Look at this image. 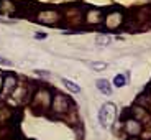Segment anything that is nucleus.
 Instances as JSON below:
<instances>
[{
	"label": "nucleus",
	"mask_w": 151,
	"mask_h": 140,
	"mask_svg": "<svg viewBox=\"0 0 151 140\" xmlns=\"http://www.w3.org/2000/svg\"><path fill=\"white\" fill-rule=\"evenodd\" d=\"M0 65H4V66H10V65H12V61L5 59V58H0Z\"/></svg>",
	"instance_id": "obj_7"
},
{
	"label": "nucleus",
	"mask_w": 151,
	"mask_h": 140,
	"mask_svg": "<svg viewBox=\"0 0 151 140\" xmlns=\"http://www.w3.org/2000/svg\"><path fill=\"white\" fill-rule=\"evenodd\" d=\"M95 86L100 89V92H102V94H105V96L112 94V86H110V83L107 79H99L97 83H95Z\"/></svg>",
	"instance_id": "obj_2"
},
{
	"label": "nucleus",
	"mask_w": 151,
	"mask_h": 140,
	"mask_svg": "<svg viewBox=\"0 0 151 140\" xmlns=\"http://www.w3.org/2000/svg\"><path fill=\"white\" fill-rule=\"evenodd\" d=\"M63 84H64V86L68 87V89H69L71 92H74V94H79V92H81V86H77L76 83H72V81L66 79V78L63 79Z\"/></svg>",
	"instance_id": "obj_4"
},
{
	"label": "nucleus",
	"mask_w": 151,
	"mask_h": 140,
	"mask_svg": "<svg viewBox=\"0 0 151 140\" xmlns=\"http://www.w3.org/2000/svg\"><path fill=\"white\" fill-rule=\"evenodd\" d=\"M95 43H97L99 46H109L110 43H112V38L107 36V35H99L97 40H95Z\"/></svg>",
	"instance_id": "obj_5"
},
{
	"label": "nucleus",
	"mask_w": 151,
	"mask_h": 140,
	"mask_svg": "<svg viewBox=\"0 0 151 140\" xmlns=\"http://www.w3.org/2000/svg\"><path fill=\"white\" fill-rule=\"evenodd\" d=\"M115 119V106L112 102H107L102 106V109L99 110V122L104 129H110V125L113 124Z\"/></svg>",
	"instance_id": "obj_1"
},
{
	"label": "nucleus",
	"mask_w": 151,
	"mask_h": 140,
	"mask_svg": "<svg viewBox=\"0 0 151 140\" xmlns=\"http://www.w3.org/2000/svg\"><path fill=\"white\" fill-rule=\"evenodd\" d=\"M113 84H115L117 87L125 86V84H127V79H125V76H123V74H117V76H115V79H113Z\"/></svg>",
	"instance_id": "obj_6"
},
{
	"label": "nucleus",
	"mask_w": 151,
	"mask_h": 140,
	"mask_svg": "<svg viewBox=\"0 0 151 140\" xmlns=\"http://www.w3.org/2000/svg\"><path fill=\"white\" fill-rule=\"evenodd\" d=\"M87 66L91 69H94V71H104V69H107V63H102V61H89Z\"/></svg>",
	"instance_id": "obj_3"
}]
</instances>
